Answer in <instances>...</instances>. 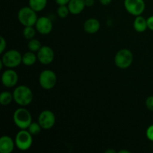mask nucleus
<instances>
[{"label": "nucleus", "mask_w": 153, "mask_h": 153, "mask_svg": "<svg viewBox=\"0 0 153 153\" xmlns=\"http://www.w3.org/2000/svg\"><path fill=\"white\" fill-rule=\"evenodd\" d=\"M13 100L22 107L28 105L32 102L33 94L31 90L25 85H20L15 88L13 93Z\"/></svg>", "instance_id": "1"}, {"label": "nucleus", "mask_w": 153, "mask_h": 153, "mask_svg": "<svg viewBox=\"0 0 153 153\" xmlns=\"http://www.w3.org/2000/svg\"><path fill=\"white\" fill-rule=\"evenodd\" d=\"M13 119L15 125L20 129H27L32 123L31 114L24 108H19L15 111Z\"/></svg>", "instance_id": "2"}, {"label": "nucleus", "mask_w": 153, "mask_h": 153, "mask_svg": "<svg viewBox=\"0 0 153 153\" xmlns=\"http://www.w3.org/2000/svg\"><path fill=\"white\" fill-rule=\"evenodd\" d=\"M37 12L31 7H23L18 12V19L24 26H34L37 21Z\"/></svg>", "instance_id": "3"}, {"label": "nucleus", "mask_w": 153, "mask_h": 153, "mask_svg": "<svg viewBox=\"0 0 153 153\" xmlns=\"http://www.w3.org/2000/svg\"><path fill=\"white\" fill-rule=\"evenodd\" d=\"M33 143L32 134L25 129H22L16 134L15 145L21 151H26L31 148Z\"/></svg>", "instance_id": "4"}, {"label": "nucleus", "mask_w": 153, "mask_h": 153, "mask_svg": "<svg viewBox=\"0 0 153 153\" xmlns=\"http://www.w3.org/2000/svg\"><path fill=\"white\" fill-rule=\"evenodd\" d=\"M117 67L120 69H126L131 66L133 62V54L129 49H123L117 52L114 58Z\"/></svg>", "instance_id": "5"}, {"label": "nucleus", "mask_w": 153, "mask_h": 153, "mask_svg": "<svg viewBox=\"0 0 153 153\" xmlns=\"http://www.w3.org/2000/svg\"><path fill=\"white\" fill-rule=\"evenodd\" d=\"M22 56L19 52L15 49L9 50L3 55L1 61L4 65L8 68H14L22 63Z\"/></svg>", "instance_id": "6"}, {"label": "nucleus", "mask_w": 153, "mask_h": 153, "mask_svg": "<svg viewBox=\"0 0 153 153\" xmlns=\"http://www.w3.org/2000/svg\"><path fill=\"white\" fill-rule=\"evenodd\" d=\"M57 82L56 74L52 70H46L41 72L39 76V83L42 88L51 90L55 86Z\"/></svg>", "instance_id": "7"}, {"label": "nucleus", "mask_w": 153, "mask_h": 153, "mask_svg": "<svg viewBox=\"0 0 153 153\" xmlns=\"http://www.w3.org/2000/svg\"><path fill=\"white\" fill-rule=\"evenodd\" d=\"M126 10L133 16H140L145 10V2L143 0H124Z\"/></svg>", "instance_id": "8"}, {"label": "nucleus", "mask_w": 153, "mask_h": 153, "mask_svg": "<svg viewBox=\"0 0 153 153\" xmlns=\"http://www.w3.org/2000/svg\"><path fill=\"white\" fill-rule=\"evenodd\" d=\"M38 123L41 126L43 129H50L55 123V114L53 112L49 110L43 111L39 115Z\"/></svg>", "instance_id": "9"}, {"label": "nucleus", "mask_w": 153, "mask_h": 153, "mask_svg": "<svg viewBox=\"0 0 153 153\" xmlns=\"http://www.w3.org/2000/svg\"><path fill=\"white\" fill-rule=\"evenodd\" d=\"M37 59L42 64L47 65L53 61L55 53L53 49L48 46H43L37 52Z\"/></svg>", "instance_id": "10"}, {"label": "nucleus", "mask_w": 153, "mask_h": 153, "mask_svg": "<svg viewBox=\"0 0 153 153\" xmlns=\"http://www.w3.org/2000/svg\"><path fill=\"white\" fill-rule=\"evenodd\" d=\"M18 75L13 70H7L1 75V83L6 88H13L17 84Z\"/></svg>", "instance_id": "11"}, {"label": "nucleus", "mask_w": 153, "mask_h": 153, "mask_svg": "<svg viewBox=\"0 0 153 153\" xmlns=\"http://www.w3.org/2000/svg\"><path fill=\"white\" fill-rule=\"evenodd\" d=\"M36 29L40 34L46 35L52 30V22L49 18L46 16H41L37 19L35 24Z\"/></svg>", "instance_id": "12"}, {"label": "nucleus", "mask_w": 153, "mask_h": 153, "mask_svg": "<svg viewBox=\"0 0 153 153\" xmlns=\"http://www.w3.org/2000/svg\"><path fill=\"white\" fill-rule=\"evenodd\" d=\"M15 141L12 140L9 136L4 135L0 138V152L10 153L13 150Z\"/></svg>", "instance_id": "13"}, {"label": "nucleus", "mask_w": 153, "mask_h": 153, "mask_svg": "<svg viewBox=\"0 0 153 153\" xmlns=\"http://www.w3.org/2000/svg\"><path fill=\"white\" fill-rule=\"evenodd\" d=\"M67 6L70 10V13L75 15L82 13L86 7L85 0H70Z\"/></svg>", "instance_id": "14"}, {"label": "nucleus", "mask_w": 153, "mask_h": 153, "mask_svg": "<svg viewBox=\"0 0 153 153\" xmlns=\"http://www.w3.org/2000/svg\"><path fill=\"white\" fill-rule=\"evenodd\" d=\"M100 28V21L95 18L87 19L84 24V29L88 34H95Z\"/></svg>", "instance_id": "15"}, {"label": "nucleus", "mask_w": 153, "mask_h": 153, "mask_svg": "<svg viewBox=\"0 0 153 153\" xmlns=\"http://www.w3.org/2000/svg\"><path fill=\"white\" fill-rule=\"evenodd\" d=\"M134 30L137 32H143L148 28L147 25V19H145L142 16H137L134 19V23H133Z\"/></svg>", "instance_id": "16"}, {"label": "nucleus", "mask_w": 153, "mask_h": 153, "mask_svg": "<svg viewBox=\"0 0 153 153\" xmlns=\"http://www.w3.org/2000/svg\"><path fill=\"white\" fill-rule=\"evenodd\" d=\"M37 59V56L34 54V52L30 51L22 55V63H23L25 66H32L35 64Z\"/></svg>", "instance_id": "17"}, {"label": "nucleus", "mask_w": 153, "mask_h": 153, "mask_svg": "<svg viewBox=\"0 0 153 153\" xmlns=\"http://www.w3.org/2000/svg\"><path fill=\"white\" fill-rule=\"evenodd\" d=\"M28 3L33 10L36 12H40L46 7L47 0H29Z\"/></svg>", "instance_id": "18"}, {"label": "nucleus", "mask_w": 153, "mask_h": 153, "mask_svg": "<svg viewBox=\"0 0 153 153\" xmlns=\"http://www.w3.org/2000/svg\"><path fill=\"white\" fill-rule=\"evenodd\" d=\"M13 100V94L8 92V91H3V92L0 94V103H1L3 106L8 105Z\"/></svg>", "instance_id": "19"}, {"label": "nucleus", "mask_w": 153, "mask_h": 153, "mask_svg": "<svg viewBox=\"0 0 153 153\" xmlns=\"http://www.w3.org/2000/svg\"><path fill=\"white\" fill-rule=\"evenodd\" d=\"M41 47V43L37 39L33 38L31 40H29L28 43V49H29V51H31V52H38Z\"/></svg>", "instance_id": "20"}, {"label": "nucleus", "mask_w": 153, "mask_h": 153, "mask_svg": "<svg viewBox=\"0 0 153 153\" xmlns=\"http://www.w3.org/2000/svg\"><path fill=\"white\" fill-rule=\"evenodd\" d=\"M22 33H23L24 37L29 40L34 38V37L35 36L36 31L35 29L33 28V26H25V28L23 29Z\"/></svg>", "instance_id": "21"}, {"label": "nucleus", "mask_w": 153, "mask_h": 153, "mask_svg": "<svg viewBox=\"0 0 153 153\" xmlns=\"http://www.w3.org/2000/svg\"><path fill=\"white\" fill-rule=\"evenodd\" d=\"M41 128L42 127L39 123H31L27 129L32 135H37L38 134H40Z\"/></svg>", "instance_id": "22"}, {"label": "nucleus", "mask_w": 153, "mask_h": 153, "mask_svg": "<svg viewBox=\"0 0 153 153\" xmlns=\"http://www.w3.org/2000/svg\"><path fill=\"white\" fill-rule=\"evenodd\" d=\"M70 13V10L68 8V6L67 5H59L57 10L58 16L61 18H66L68 16Z\"/></svg>", "instance_id": "23"}, {"label": "nucleus", "mask_w": 153, "mask_h": 153, "mask_svg": "<svg viewBox=\"0 0 153 153\" xmlns=\"http://www.w3.org/2000/svg\"><path fill=\"white\" fill-rule=\"evenodd\" d=\"M146 106L149 111H153V96L149 97L146 100Z\"/></svg>", "instance_id": "24"}, {"label": "nucleus", "mask_w": 153, "mask_h": 153, "mask_svg": "<svg viewBox=\"0 0 153 153\" xmlns=\"http://www.w3.org/2000/svg\"><path fill=\"white\" fill-rule=\"evenodd\" d=\"M146 134V137H147V138L149 139V140L153 141V125L150 126L147 128Z\"/></svg>", "instance_id": "25"}, {"label": "nucleus", "mask_w": 153, "mask_h": 153, "mask_svg": "<svg viewBox=\"0 0 153 153\" xmlns=\"http://www.w3.org/2000/svg\"><path fill=\"white\" fill-rule=\"evenodd\" d=\"M0 40H1V46H1V49H0V53L2 54L6 48V41L3 37H0Z\"/></svg>", "instance_id": "26"}, {"label": "nucleus", "mask_w": 153, "mask_h": 153, "mask_svg": "<svg viewBox=\"0 0 153 153\" xmlns=\"http://www.w3.org/2000/svg\"><path fill=\"white\" fill-rule=\"evenodd\" d=\"M147 25L148 28L153 31V16H149L147 19Z\"/></svg>", "instance_id": "27"}, {"label": "nucleus", "mask_w": 153, "mask_h": 153, "mask_svg": "<svg viewBox=\"0 0 153 153\" xmlns=\"http://www.w3.org/2000/svg\"><path fill=\"white\" fill-rule=\"evenodd\" d=\"M70 0H55L58 5H67L70 2Z\"/></svg>", "instance_id": "28"}, {"label": "nucleus", "mask_w": 153, "mask_h": 153, "mask_svg": "<svg viewBox=\"0 0 153 153\" xmlns=\"http://www.w3.org/2000/svg\"><path fill=\"white\" fill-rule=\"evenodd\" d=\"M86 7H91L94 4V0H85Z\"/></svg>", "instance_id": "29"}, {"label": "nucleus", "mask_w": 153, "mask_h": 153, "mask_svg": "<svg viewBox=\"0 0 153 153\" xmlns=\"http://www.w3.org/2000/svg\"><path fill=\"white\" fill-rule=\"evenodd\" d=\"M112 0H100V2L101 3L102 5H108L111 2Z\"/></svg>", "instance_id": "30"}, {"label": "nucleus", "mask_w": 153, "mask_h": 153, "mask_svg": "<svg viewBox=\"0 0 153 153\" xmlns=\"http://www.w3.org/2000/svg\"><path fill=\"white\" fill-rule=\"evenodd\" d=\"M106 153H115L116 151L114 150V149H108V150L105 151Z\"/></svg>", "instance_id": "31"}, {"label": "nucleus", "mask_w": 153, "mask_h": 153, "mask_svg": "<svg viewBox=\"0 0 153 153\" xmlns=\"http://www.w3.org/2000/svg\"><path fill=\"white\" fill-rule=\"evenodd\" d=\"M120 153H130L129 151L128 150H125V149H123V150H120L119 151Z\"/></svg>", "instance_id": "32"}]
</instances>
